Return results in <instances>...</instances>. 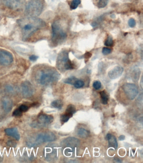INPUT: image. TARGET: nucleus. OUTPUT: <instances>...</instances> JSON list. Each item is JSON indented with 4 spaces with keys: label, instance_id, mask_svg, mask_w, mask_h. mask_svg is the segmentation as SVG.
<instances>
[{
    "label": "nucleus",
    "instance_id": "a878e982",
    "mask_svg": "<svg viewBox=\"0 0 143 163\" xmlns=\"http://www.w3.org/2000/svg\"><path fill=\"white\" fill-rule=\"evenodd\" d=\"M84 85V81H82V80H78L76 81L74 84V86L76 89H79L83 87Z\"/></svg>",
    "mask_w": 143,
    "mask_h": 163
},
{
    "label": "nucleus",
    "instance_id": "f257e3e1",
    "mask_svg": "<svg viewBox=\"0 0 143 163\" xmlns=\"http://www.w3.org/2000/svg\"><path fill=\"white\" fill-rule=\"evenodd\" d=\"M17 22L21 28L22 38L24 40L30 38L36 32L44 27L46 24L41 19L32 17L20 19Z\"/></svg>",
    "mask_w": 143,
    "mask_h": 163
},
{
    "label": "nucleus",
    "instance_id": "dca6fc26",
    "mask_svg": "<svg viewBox=\"0 0 143 163\" xmlns=\"http://www.w3.org/2000/svg\"><path fill=\"white\" fill-rule=\"evenodd\" d=\"M2 106L4 110L6 112H9L12 108L13 103L12 101L9 98H5L2 101Z\"/></svg>",
    "mask_w": 143,
    "mask_h": 163
},
{
    "label": "nucleus",
    "instance_id": "72a5a7b5",
    "mask_svg": "<svg viewBox=\"0 0 143 163\" xmlns=\"http://www.w3.org/2000/svg\"><path fill=\"white\" fill-rule=\"evenodd\" d=\"M9 146H13L15 147V143L13 142H12L11 141H8V142L7 143Z\"/></svg>",
    "mask_w": 143,
    "mask_h": 163
},
{
    "label": "nucleus",
    "instance_id": "bb28decb",
    "mask_svg": "<svg viewBox=\"0 0 143 163\" xmlns=\"http://www.w3.org/2000/svg\"><path fill=\"white\" fill-rule=\"evenodd\" d=\"M22 112L19 109L15 110L13 112V116L15 117H20L22 115Z\"/></svg>",
    "mask_w": 143,
    "mask_h": 163
},
{
    "label": "nucleus",
    "instance_id": "39448f33",
    "mask_svg": "<svg viewBox=\"0 0 143 163\" xmlns=\"http://www.w3.org/2000/svg\"><path fill=\"white\" fill-rule=\"evenodd\" d=\"M79 144L78 139L75 138H68L62 141V148L63 153L67 157H73L75 155L76 149Z\"/></svg>",
    "mask_w": 143,
    "mask_h": 163
},
{
    "label": "nucleus",
    "instance_id": "ddd939ff",
    "mask_svg": "<svg viewBox=\"0 0 143 163\" xmlns=\"http://www.w3.org/2000/svg\"><path fill=\"white\" fill-rule=\"evenodd\" d=\"M38 120L40 123L43 125H49L53 121V117L51 115L45 114H40L38 117Z\"/></svg>",
    "mask_w": 143,
    "mask_h": 163
},
{
    "label": "nucleus",
    "instance_id": "4468645a",
    "mask_svg": "<svg viewBox=\"0 0 143 163\" xmlns=\"http://www.w3.org/2000/svg\"><path fill=\"white\" fill-rule=\"evenodd\" d=\"M6 134L8 136L13 137L16 140H19L20 138V134L17 127L6 128L5 130Z\"/></svg>",
    "mask_w": 143,
    "mask_h": 163
},
{
    "label": "nucleus",
    "instance_id": "1a4fd4ad",
    "mask_svg": "<svg viewBox=\"0 0 143 163\" xmlns=\"http://www.w3.org/2000/svg\"><path fill=\"white\" fill-rule=\"evenodd\" d=\"M13 61V56L11 53L4 50L0 51V64L3 66H8Z\"/></svg>",
    "mask_w": 143,
    "mask_h": 163
},
{
    "label": "nucleus",
    "instance_id": "2eb2a0df",
    "mask_svg": "<svg viewBox=\"0 0 143 163\" xmlns=\"http://www.w3.org/2000/svg\"><path fill=\"white\" fill-rule=\"evenodd\" d=\"M106 139L108 140L109 146L116 149L118 148V144L116 137L111 134H108L106 136Z\"/></svg>",
    "mask_w": 143,
    "mask_h": 163
},
{
    "label": "nucleus",
    "instance_id": "cd10ccee",
    "mask_svg": "<svg viewBox=\"0 0 143 163\" xmlns=\"http://www.w3.org/2000/svg\"><path fill=\"white\" fill-rule=\"evenodd\" d=\"M102 84L101 82L98 81H95L93 83V87L95 90H98L101 87Z\"/></svg>",
    "mask_w": 143,
    "mask_h": 163
},
{
    "label": "nucleus",
    "instance_id": "4be33fe9",
    "mask_svg": "<svg viewBox=\"0 0 143 163\" xmlns=\"http://www.w3.org/2000/svg\"><path fill=\"white\" fill-rule=\"evenodd\" d=\"M81 3V0H73L70 4V9L72 10H75L77 9L78 5Z\"/></svg>",
    "mask_w": 143,
    "mask_h": 163
},
{
    "label": "nucleus",
    "instance_id": "b1692460",
    "mask_svg": "<svg viewBox=\"0 0 143 163\" xmlns=\"http://www.w3.org/2000/svg\"><path fill=\"white\" fill-rule=\"evenodd\" d=\"M70 118H71V117L69 115H68L66 113H64L61 115L60 117V121L62 124H64L65 123L68 121Z\"/></svg>",
    "mask_w": 143,
    "mask_h": 163
},
{
    "label": "nucleus",
    "instance_id": "f704fd0d",
    "mask_svg": "<svg viewBox=\"0 0 143 163\" xmlns=\"http://www.w3.org/2000/svg\"><path fill=\"white\" fill-rule=\"evenodd\" d=\"M125 139V136L124 135H121L119 137V140L120 141H122Z\"/></svg>",
    "mask_w": 143,
    "mask_h": 163
},
{
    "label": "nucleus",
    "instance_id": "c756f323",
    "mask_svg": "<svg viewBox=\"0 0 143 163\" xmlns=\"http://www.w3.org/2000/svg\"><path fill=\"white\" fill-rule=\"evenodd\" d=\"M112 52V50L110 48L108 47H103L102 49V53L104 55H109Z\"/></svg>",
    "mask_w": 143,
    "mask_h": 163
},
{
    "label": "nucleus",
    "instance_id": "c9c22d12",
    "mask_svg": "<svg viewBox=\"0 0 143 163\" xmlns=\"http://www.w3.org/2000/svg\"><path fill=\"white\" fill-rule=\"evenodd\" d=\"M3 161V158L1 157V156L0 155V162H1Z\"/></svg>",
    "mask_w": 143,
    "mask_h": 163
},
{
    "label": "nucleus",
    "instance_id": "393cba45",
    "mask_svg": "<svg viewBox=\"0 0 143 163\" xmlns=\"http://www.w3.org/2000/svg\"><path fill=\"white\" fill-rule=\"evenodd\" d=\"M113 44V40L111 36L109 35L108 37H107V39H106L105 42V45L107 46H112Z\"/></svg>",
    "mask_w": 143,
    "mask_h": 163
},
{
    "label": "nucleus",
    "instance_id": "6e6552de",
    "mask_svg": "<svg viewBox=\"0 0 143 163\" xmlns=\"http://www.w3.org/2000/svg\"><path fill=\"white\" fill-rule=\"evenodd\" d=\"M56 139L55 135L52 132H47L39 134L37 137V142L39 144L42 143L54 141Z\"/></svg>",
    "mask_w": 143,
    "mask_h": 163
},
{
    "label": "nucleus",
    "instance_id": "5701e85b",
    "mask_svg": "<svg viewBox=\"0 0 143 163\" xmlns=\"http://www.w3.org/2000/svg\"><path fill=\"white\" fill-rule=\"evenodd\" d=\"M109 0H99L97 3V7L99 9L105 8L109 2Z\"/></svg>",
    "mask_w": 143,
    "mask_h": 163
},
{
    "label": "nucleus",
    "instance_id": "aec40b11",
    "mask_svg": "<svg viewBox=\"0 0 143 163\" xmlns=\"http://www.w3.org/2000/svg\"><path fill=\"white\" fill-rule=\"evenodd\" d=\"M77 134L79 137L82 138H86L89 134V132L84 128H80L77 131Z\"/></svg>",
    "mask_w": 143,
    "mask_h": 163
},
{
    "label": "nucleus",
    "instance_id": "2f4dec72",
    "mask_svg": "<svg viewBox=\"0 0 143 163\" xmlns=\"http://www.w3.org/2000/svg\"><path fill=\"white\" fill-rule=\"evenodd\" d=\"M30 60L32 61H35L37 60V59H38V57L35 55H32L31 56H30Z\"/></svg>",
    "mask_w": 143,
    "mask_h": 163
},
{
    "label": "nucleus",
    "instance_id": "6ab92c4d",
    "mask_svg": "<svg viewBox=\"0 0 143 163\" xmlns=\"http://www.w3.org/2000/svg\"><path fill=\"white\" fill-rule=\"evenodd\" d=\"M51 105L55 108L57 109L60 110H61L63 107V103L61 100H56L53 101L51 104Z\"/></svg>",
    "mask_w": 143,
    "mask_h": 163
},
{
    "label": "nucleus",
    "instance_id": "9d476101",
    "mask_svg": "<svg viewBox=\"0 0 143 163\" xmlns=\"http://www.w3.org/2000/svg\"><path fill=\"white\" fill-rule=\"evenodd\" d=\"M22 89L24 96L26 97L32 96L34 93V87L29 81H24L22 84Z\"/></svg>",
    "mask_w": 143,
    "mask_h": 163
},
{
    "label": "nucleus",
    "instance_id": "a211bd4d",
    "mask_svg": "<svg viewBox=\"0 0 143 163\" xmlns=\"http://www.w3.org/2000/svg\"><path fill=\"white\" fill-rule=\"evenodd\" d=\"M76 112V109L74 106L72 104H69L67 107L65 113L67 114L68 115H69L72 117Z\"/></svg>",
    "mask_w": 143,
    "mask_h": 163
},
{
    "label": "nucleus",
    "instance_id": "20e7f679",
    "mask_svg": "<svg viewBox=\"0 0 143 163\" xmlns=\"http://www.w3.org/2000/svg\"><path fill=\"white\" fill-rule=\"evenodd\" d=\"M52 31V41L55 44H58L63 41L67 37V34L59 21L53 23Z\"/></svg>",
    "mask_w": 143,
    "mask_h": 163
},
{
    "label": "nucleus",
    "instance_id": "0eeeda50",
    "mask_svg": "<svg viewBox=\"0 0 143 163\" xmlns=\"http://www.w3.org/2000/svg\"><path fill=\"white\" fill-rule=\"evenodd\" d=\"M122 88L127 97L130 100H134L139 93L137 87L133 83H125Z\"/></svg>",
    "mask_w": 143,
    "mask_h": 163
},
{
    "label": "nucleus",
    "instance_id": "f03ea898",
    "mask_svg": "<svg viewBox=\"0 0 143 163\" xmlns=\"http://www.w3.org/2000/svg\"><path fill=\"white\" fill-rule=\"evenodd\" d=\"M60 78V74L58 71L52 69L41 70L39 76V81L42 85L52 84L57 81Z\"/></svg>",
    "mask_w": 143,
    "mask_h": 163
},
{
    "label": "nucleus",
    "instance_id": "473e14b6",
    "mask_svg": "<svg viewBox=\"0 0 143 163\" xmlns=\"http://www.w3.org/2000/svg\"><path fill=\"white\" fill-rule=\"evenodd\" d=\"M6 90L9 92H11V91H13V88L11 87L10 86H7L6 87Z\"/></svg>",
    "mask_w": 143,
    "mask_h": 163
},
{
    "label": "nucleus",
    "instance_id": "9b49d317",
    "mask_svg": "<svg viewBox=\"0 0 143 163\" xmlns=\"http://www.w3.org/2000/svg\"><path fill=\"white\" fill-rule=\"evenodd\" d=\"M124 71V68L120 66H117L109 71L108 73L109 78L114 80L121 76Z\"/></svg>",
    "mask_w": 143,
    "mask_h": 163
},
{
    "label": "nucleus",
    "instance_id": "7c9ffc66",
    "mask_svg": "<svg viewBox=\"0 0 143 163\" xmlns=\"http://www.w3.org/2000/svg\"><path fill=\"white\" fill-rule=\"evenodd\" d=\"M19 109L22 112H25L27 111L29 109V107L26 105L22 104L19 107Z\"/></svg>",
    "mask_w": 143,
    "mask_h": 163
},
{
    "label": "nucleus",
    "instance_id": "412c9836",
    "mask_svg": "<svg viewBox=\"0 0 143 163\" xmlns=\"http://www.w3.org/2000/svg\"><path fill=\"white\" fill-rule=\"evenodd\" d=\"M78 79L75 77L72 76L69 77V78H67L65 79L64 81V82L65 83L68 84L73 85L74 84L75 82L78 80Z\"/></svg>",
    "mask_w": 143,
    "mask_h": 163
},
{
    "label": "nucleus",
    "instance_id": "7ed1b4c3",
    "mask_svg": "<svg viewBox=\"0 0 143 163\" xmlns=\"http://www.w3.org/2000/svg\"><path fill=\"white\" fill-rule=\"evenodd\" d=\"M43 6L41 0H30L26 7V14L29 17H37L41 14Z\"/></svg>",
    "mask_w": 143,
    "mask_h": 163
},
{
    "label": "nucleus",
    "instance_id": "f8f14e48",
    "mask_svg": "<svg viewBox=\"0 0 143 163\" xmlns=\"http://www.w3.org/2000/svg\"><path fill=\"white\" fill-rule=\"evenodd\" d=\"M3 4L9 9L15 10L20 7L21 0H3Z\"/></svg>",
    "mask_w": 143,
    "mask_h": 163
},
{
    "label": "nucleus",
    "instance_id": "f3484780",
    "mask_svg": "<svg viewBox=\"0 0 143 163\" xmlns=\"http://www.w3.org/2000/svg\"><path fill=\"white\" fill-rule=\"evenodd\" d=\"M99 94L101 96V102L102 104L104 105L108 104V100H109V96L107 94V92H106L105 90H104V91H100Z\"/></svg>",
    "mask_w": 143,
    "mask_h": 163
},
{
    "label": "nucleus",
    "instance_id": "423d86ee",
    "mask_svg": "<svg viewBox=\"0 0 143 163\" xmlns=\"http://www.w3.org/2000/svg\"><path fill=\"white\" fill-rule=\"evenodd\" d=\"M57 64L59 68L65 70H72L74 68V65L70 60L68 52L66 51H62L59 54Z\"/></svg>",
    "mask_w": 143,
    "mask_h": 163
},
{
    "label": "nucleus",
    "instance_id": "c85d7f7f",
    "mask_svg": "<svg viewBox=\"0 0 143 163\" xmlns=\"http://www.w3.org/2000/svg\"><path fill=\"white\" fill-rule=\"evenodd\" d=\"M128 24L130 27H134L136 25V22L135 20L133 18H131L129 19L128 21Z\"/></svg>",
    "mask_w": 143,
    "mask_h": 163
}]
</instances>
